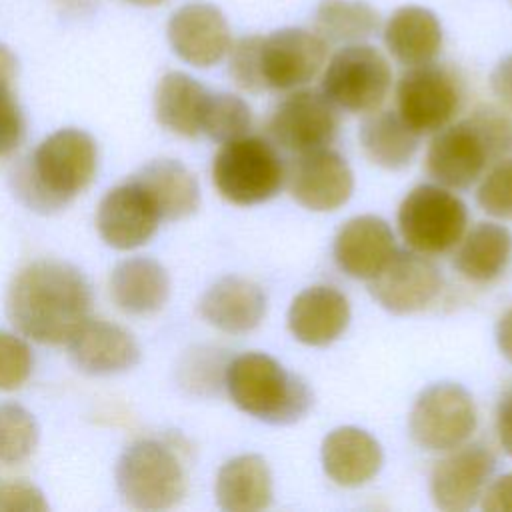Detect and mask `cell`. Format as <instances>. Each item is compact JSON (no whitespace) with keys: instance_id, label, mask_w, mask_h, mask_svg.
<instances>
[{"instance_id":"obj_1","label":"cell","mask_w":512,"mask_h":512,"mask_svg":"<svg viewBox=\"0 0 512 512\" xmlns=\"http://www.w3.org/2000/svg\"><path fill=\"white\" fill-rule=\"evenodd\" d=\"M90 306L86 276L60 260H36L22 268L6 298L10 322L40 344L68 342L88 320Z\"/></svg>"},{"instance_id":"obj_2","label":"cell","mask_w":512,"mask_h":512,"mask_svg":"<svg viewBox=\"0 0 512 512\" xmlns=\"http://www.w3.org/2000/svg\"><path fill=\"white\" fill-rule=\"evenodd\" d=\"M96 168L94 138L78 128H62L44 138L16 170L14 188L28 208L52 212L82 192L92 182Z\"/></svg>"},{"instance_id":"obj_3","label":"cell","mask_w":512,"mask_h":512,"mask_svg":"<svg viewBox=\"0 0 512 512\" xmlns=\"http://www.w3.org/2000/svg\"><path fill=\"white\" fill-rule=\"evenodd\" d=\"M230 400L248 416L268 424H292L312 406L308 384L264 352H246L224 368Z\"/></svg>"},{"instance_id":"obj_4","label":"cell","mask_w":512,"mask_h":512,"mask_svg":"<svg viewBox=\"0 0 512 512\" xmlns=\"http://www.w3.org/2000/svg\"><path fill=\"white\" fill-rule=\"evenodd\" d=\"M286 180L278 150L260 136L224 142L212 162V182L222 198L252 206L274 198Z\"/></svg>"},{"instance_id":"obj_5","label":"cell","mask_w":512,"mask_h":512,"mask_svg":"<svg viewBox=\"0 0 512 512\" xmlns=\"http://www.w3.org/2000/svg\"><path fill=\"white\" fill-rule=\"evenodd\" d=\"M124 500L138 510H164L186 494V472L172 448L158 440H138L124 450L116 466Z\"/></svg>"},{"instance_id":"obj_6","label":"cell","mask_w":512,"mask_h":512,"mask_svg":"<svg viewBox=\"0 0 512 512\" xmlns=\"http://www.w3.org/2000/svg\"><path fill=\"white\" fill-rule=\"evenodd\" d=\"M468 224L466 204L440 184L412 188L398 208V230L404 242L426 256L452 250Z\"/></svg>"},{"instance_id":"obj_7","label":"cell","mask_w":512,"mask_h":512,"mask_svg":"<svg viewBox=\"0 0 512 512\" xmlns=\"http://www.w3.org/2000/svg\"><path fill=\"white\" fill-rule=\"evenodd\" d=\"M412 440L430 452H448L462 446L476 428V406L466 388L454 382H436L424 388L410 410Z\"/></svg>"},{"instance_id":"obj_8","label":"cell","mask_w":512,"mask_h":512,"mask_svg":"<svg viewBox=\"0 0 512 512\" xmlns=\"http://www.w3.org/2000/svg\"><path fill=\"white\" fill-rule=\"evenodd\" d=\"M392 72L388 60L368 44H348L326 64L322 92L348 112H374L388 96Z\"/></svg>"},{"instance_id":"obj_9","label":"cell","mask_w":512,"mask_h":512,"mask_svg":"<svg viewBox=\"0 0 512 512\" xmlns=\"http://www.w3.org/2000/svg\"><path fill=\"white\" fill-rule=\"evenodd\" d=\"M400 118L420 136L450 124L462 104V86L452 70L440 64L410 66L398 80Z\"/></svg>"},{"instance_id":"obj_10","label":"cell","mask_w":512,"mask_h":512,"mask_svg":"<svg viewBox=\"0 0 512 512\" xmlns=\"http://www.w3.org/2000/svg\"><path fill=\"white\" fill-rule=\"evenodd\" d=\"M340 128L336 106L324 92L294 90L282 98L268 118L270 138L284 150L308 152L332 144Z\"/></svg>"},{"instance_id":"obj_11","label":"cell","mask_w":512,"mask_h":512,"mask_svg":"<svg viewBox=\"0 0 512 512\" xmlns=\"http://www.w3.org/2000/svg\"><path fill=\"white\" fill-rule=\"evenodd\" d=\"M328 42L304 28H282L262 36L260 70L266 90H296L326 64Z\"/></svg>"},{"instance_id":"obj_12","label":"cell","mask_w":512,"mask_h":512,"mask_svg":"<svg viewBox=\"0 0 512 512\" xmlns=\"http://www.w3.org/2000/svg\"><path fill=\"white\" fill-rule=\"evenodd\" d=\"M440 288L438 266L416 250H396L384 268L370 278V294L392 314H412L428 308Z\"/></svg>"},{"instance_id":"obj_13","label":"cell","mask_w":512,"mask_h":512,"mask_svg":"<svg viewBox=\"0 0 512 512\" xmlns=\"http://www.w3.org/2000/svg\"><path fill=\"white\" fill-rule=\"evenodd\" d=\"M292 198L314 212H330L348 202L354 174L336 150L316 148L300 152L286 170Z\"/></svg>"},{"instance_id":"obj_14","label":"cell","mask_w":512,"mask_h":512,"mask_svg":"<svg viewBox=\"0 0 512 512\" xmlns=\"http://www.w3.org/2000/svg\"><path fill=\"white\" fill-rule=\"evenodd\" d=\"M490 162L492 154L470 118L438 130L426 152L428 176L452 190L472 186Z\"/></svg>"},{"instance_id":"obj_15","label":"cell","mask_w":512,"mask_h":512,"mask_svg":"<svg viewBox=\"0 0 512 512\" xmlns=\"http://www.w3.org/2000/svg\"><path fill=\"white\" fill-rule=\"evenodd\" d=\"M496 466L494 454L482 444L448 450L430 474V496L444 512L470 510L484 492Z\"/></svg>"},{"instance_id":"obj_16","label":"cell","mask_w":512,"mask_h":512,"mask_svg":"<svg viewBox=\"0 0 512 512\" xmlns=\"http://www.w3.org/2000/svg\"><path fill=\"white\" fill-rule=\"evenodd\" d=\"M160 220L154 202L134 180L110 188L96 212L100 238L118 250H132L146 244L158 230Z\"/></svg>"},{"instance_id":"obj_17","label":"cell","mask_w":512,"mask_h":512,"mask_svg":"<svg viewBox=\"0 0 512 512\" xmlns=\"http://www.w3.org/2000/svg\"><path fill=\"white\" fill-rule=\"evenodd\" d=\"M168 42L184 62L206 68L228 54L232 36L224 14L216 6L192 2L172 14Z\"/></svg>"},{"instance_id":"obj_18","label":"cell","mask_w":512,"mask_h":512,"mask_svg":"<svg viewBox=\"0 0 512 512\" xmlns=\"http://www.w3.org/2000/svg\"><path fill=\"white\" fill-rule=\"evenodd\" d=\"M394 252L392 228L386 220L372 214L350 218L334 238L338 268L358 280L374 278Z\"/></svg>"},{"instance_id":"obj_19","label":"cell","mask_w":512,"mask_h":512,"mask_svg":"<svg viewBox=\"0 0 512 512\" xmlns=\"http://www.w3.org/2000/svg\"><path fill=\"white\" fill-rule=\"evenodd\" d=\"M348 322V298L326 284L302 290L288 308V328L292 336L308 346H326L338 340L348 328Z\"/></svg>"},{"instance_id":"obj_20","label":"cell","mask_w":512,"mask_h":512,"mask_svg":"<svg viewBox=\"0 0 512 512\" xmlns=\"http://www.w3.org/2000/svg\"><path fill=\"white\" fill-rule=\"evenodd\" d=\"M72 362L86 374H116L132 368L140 348L132 334L118 324L86 320L68 340Z\"/></svg>"},{"instance_id":"obj_21","label":"cell","mask_w":512,"mask_h":512,"mask_svg":"<svg viewBox=\"0 0 512 512\" xmlns=\"http://www.w3.org/2000/svg\"><path fill=\"white\" fill-rule=\"evenodd\" d=\"M200 314L222 332L246 334L262 322L266 314V294L252 280L224 276L204 292Z\"/></svg>"},{"instance_id":"obj_22","label":"cell","mask_w":512,"mask_h":512,"mask_svg":"<svg viewBox=\"0 0 512 512\" xmlns=\"http://www.w3.org/2000/svg\"><path fill=\"white\" fill-rule=\"evenodd\" d=\"M320 456L326 476L346 488L366 484L382 468L380 444L356 426H340L328 432Z\"/></svg>"},{"instance_id":"obj_23","label":"cell","mask_w":512,"mask_h":512,"mask_svg":"<svg viewBox=\"0 0 512 512\" xmlns=\"http://www.w3.org/2000/svg\"><path fill=\"white\" fill-rule=\"evenodd\" d=\"M132 180L150 196L162 220L186 218L200 206L198 182L178 160H152Z\"/></svg>"},{"instance_id":"obj_24","label":"cell","mask_w":512,"mask_h":512,"mask_svg":"<svg viewBox=\"0 0 512 512\" xmlns=\"http://www.w3.org/2000/svg\"><path fill=\"white\" fill-rule=\"evenodd\" d=\"M384 44L400 64L432 62L442 48L440 20L428 8L402 6L384 26Z\"/></svg>"},{"instance_id":"obj_25","label":"cell","mask_w":512,"mask_h":512,"mask_svg":"<svg viewBox=\"0 0 512 512\" xmlns=\"http://www.w3.org/2000/svg\"><path fill=\"white\" fill-rule=\"evenodd\" d=\"M216 502L226 512H258L272 502V474L258 454H242L218 470Z\"/></svg>"},{"instance_id":"obj_26","label":"cell","mask_w":512,"mask_h":512,"mask_svg":"<svg viewBox=\"0 0 512 512\" xmlns=\"http://www.w3.org/2000/svg\"><path fill=\"white\" fill-rule=\"evenodd\" d=\"M110 294L116 306L128 314H152L168 300L170 278L164 266L152 258H128L114 268Z\"/></svg>"},{"instance_id":"obj_27","label":"cell","mask_w":512,"mask_h":512,"mask_svg":"<svg viewBox=\"0 0 512 512\" xmlns=\"http://www.w3.org/2000/svg\"><path fill=\"white\" fill-rule=\"evenodd\" d=\"M210 92L184 72H168L154 92V112L158 122L180 136L194 138L202 132V118Z\"/></svg>"},{"instance_id":"obj_28","label":"cell","mask_w":512,"mask_h":512,"mask_svg":"<svg viewBox=\"0 0 512 512\" xmlns=\"http://www.w3.org/2000/svg\"><path fill=\"white\" fill-rule=\"evenodd\" d=\"M454 268L470 282H492L512 260V232L494 222L476 224L460 242Z\"/></svg>"},{"instance_id":"obj_29","label":"cell","mask_w":512,"mask_h":512,"mask_svg":"<svg viewBox=\"0 0 512 512\" xmlns=\"http://www.w3.org/2000/svg\"><path fill=\"white\" fill-rule=\"evenodd\" d=\"M358 136L368 160L386 170L408 166L418 150V134L390 110L366 116Z\"/></svg>"},{"instance_id":"obj_30","label":"cell","mask_w":512,"mask_h":512,"mask_svg":"<svg viewBox=\"0 0 512 512\" xmlns=\"http://www.w3.org/2000/svg\"><path fill=\"white\" fill-rule=\"evenodd\" d=\"M380 24L378 12L364 0H322L314 14V32L326 42L356 44Z\"/></svg>"},{"instance_id":"obj_31","label":"cell","mask_w":512,"mask_h":512,"mask_svg":"<svg viewBox=\"0 0 512 512\" xmlns=\"http://www.w3.org/2000/svg\"><path fill=\"white\" fill-rule=\"evenodd\" d=\"M252 126V112L250 106L236 94L218 92L208 98L204 118H202V132L214 142H230L240 136H246Z\"/></svg>"},{"instance_id":"obj_32","label":"cell","mask_w":512,"mask_h":512,"mask_svg":"<svg viewBox=\"0 0 512 512\" xmlns=\"http://www.w3.org/2000/svg\"><path fill=\"white\" fill-rule=\"evenodd\" d=\"M38 444V424L20 404H0V464L24 462Z\"/></svg>"},{"instance_id":"obj_33","label":"cell","mask_w":512,"mask_h":512,"mask_svg":"<svg viewBox=\"0 0 512 512\" xmlns=\"http://www.w3.org/2000/svg\"><path fill=\"white\" fill-rule=\"evenodd\" d=\"M476 200L486 214L512 220V158L494 162L478 186Z\"/></svg>"},{"instance_id":"obj_34","label":"cell","mask_w":512,"mask_h":512,"mask_svg":"<svg viewBox=\"0 0 512 512\" xmlns=\"http://www.w3.org/2000/svg\"><path fill=\"white\" fill-rule=\"evenodd\" d=\"M260 44L262 36H244L230 46L228 72L234 84L246 92H262L264 80L260 70Z\"/></svg>"},{"instance_id":"obj_35","label":"cell","mask_w":512,"mask_h":512,"mask_svg":"<svg viewBox=\"0 0 512 512\" xmlns=\"http://www.w3.org/2000/svg\"><path fill=\"white\" fill-rule=\"evenodd\" d=\"M32 364L30 346L10 332H0V390L20 388L32 372Z\"/></svg>"},{"instance_id":"obj_36","label":"cell","mask_w":512,"mask_h":512,"mask_svg":"<svg viewBox=\"0 0 512 512\" xmlns=\"http://www.w3.org/2000/svg\"><path fill=\"white\" fill-rule=\"evenodd\" d=\"M468 118L484 138L494 162L512 152V116L508 112L496 106H480Z\"/></svg>"},{"instance_id":"obj_37","label":"cell","mask_w":512,"mask_h":512,"mask_svg":"<svg viewBox=\"0 0 512 512\" xmlns=\"http://www.w3.org/2000/svg\"><path fill=\"white\" fill-rule=\"evenodd\" d=\"M48 502L38 486L24 478H0V512H44Z\"/></svg>"},{"instance_id":"obj_38","label":"cell","mask_w":512,"mask_h":512,"mask_svg":"<svg viewBox=\"0 0 512 512\" xmlns=\"http://www.w3.org/2000/svg\"><path fill=\"white\" fill-rule=\"evenodd\" d=\"M24 114L10 86H0V156L12 154L24 138Z\"/></svg>"},{"instance_id":"obj_39","label":"cell","mask_w":512,"mask_h":512,"mask_svg":"<svg viewBox=\"0 0 512 512\" xmlns=\"http://www.w3.org/2000/svg\"><path fill=\"white\" fill-rule=\"evenodd\" d=\"M480 498L486 512H512V472L496 478Z\"/></svg>"},{"instance_id":"obj_40","label":"cell","mask_w":512,"mask_h":512,"mask_svg":"<svg viewBox=\"0 0 512 512\" xmlns=\"http://www.w3.org/2000/svg\"><path fill=\"white\" fill-rule=\"evenodd\" d=\"M490 86L494 96L500 100V104L512 110V52L506 54L492 70Z\"/></svg>"},{"instance_id":"obj_41","label":"cell","mask_w":512,"mask_h":512,"mask_svg":"<svg viewBox=\"0 0 512 512\" xmlns=\"http://www.w3.org/2000/svg\"><path fill=\"white\" fill-rule=\"evenodd\" d=\"M496 434L506 450L508 456H512V386L506 388V392L500 396L496 406Z\"/></svg>"},{"instance_id":"obj_42","label":"cell","mask_w":512,"mask_h":512,"mask_svg":"<svg viewBox=\"0 0 512 512\" xmlns=\"http://www.w3.org/2000/svg\"><path fill=\"white\" fill-rule=\"evenodd\" d=\"M496 342L506 360L512 362V306L504 310L496 324Z\"/></svg>"},{"instance_id":"obj_43","label":"cell","mask_w":512,"mask_h":512,"mask_svg":"<svg viewBox=\"0 0 512 512\" xmlns=\"http://www.w3.org/2000/svg\"><path fill=\"white\" fill-rule=\"evenodd\" d=\"M16 76V58L8 46L0 42V86H12Z\"/></svg>"},{"instance_id":"obj_44","label":"cell","mask_w":512,"mask_h":512,"mask_svg":"<svg viewBox=\"0 0 512 512\" xmlns=\"http://www.w3.org/2000/svg\"><path fill=\"white\" fill-rule=\"evenodd\" d=\"M128 2H132L136 6H156V4H162L166 0H128Z\"/></svg>"}]
</instances>
